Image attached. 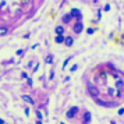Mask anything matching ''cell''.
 Instances as JSON below:
<instances>
[{
  "instance_id": "6da1fadb",
  "label": "cell",
  "mask_w": 124,
  "mask_h": 124,
  "mask_svg": "<svg viewBox=\"0 0 124 124\" xmlns=\"http://www.w3.org/2000/svg\"><path fill=\"white\" fill-rule=\"evenodd\" d=\"M81 31H82V23H81V21H78V23H75V25H74V32L79 34Z\"/></svg>"
},
{
  "instance_id": "7a4b0ae2",
  "label": "cell",
  "mask_w": 124,
  "mask_h": 124,
  "mask_svg": "<svg viewBox=\"0 0 124 124\" xmlns=\"http://www.w3.org/2000/svg\"><path fill=\"white\" fill-rule=\"evenodd\" d=\"M77 112H78V107H71V109L67 112V117H68V118L74 117V114H75Z\"/></svg>"
},
{
  "instance_id": "3957f363",
  "label": "cell",
  "mask_w": 124,
  "mask_h": 124,
  "mask_svg": "<svg viewBox=\"0 0 124 124\" xmlns=\"http://www.w3.org/2000/svg\"><path fill=\"white\" fill-rule=\"evenodd\" d=\"M89 93H91L92 96H98V93H99V92H98V89H96L95 86L89 85Z\"/></svg>"
},
{
  "instance_id": "277c9868",
  "label": "cell",
  "mask_w": 124,
  "mask_h": 124,
  "mask_svg": "<svg viewBox=\"0 0 124 124\" xmlns=\"http://www.w3.org/2000/svg\"><path fill=\"white\" fill-rule=\"evenodd\" d=\"M70 16H71V17H77V18H81V13H79L78 10H77V8H74L73 11L70 13Z\"/></svg>"
},
{
  "instance_id": "5b68a950",
  "label": "cell",
  "mask_w": 124,
  "mask_h": 124,
  "mask_svg": "<svg viewBox=\"0 0 124 124\" xmlns=\"http://www.w3.org/2000/svg\"><path fill=\"white\" fill-rule=\"evenodd\" d=\"M23 99H24L25 102H28V103H31V105H34V99H32L31 96H28V95H24V96H23Z\"/></svg>"
},
{
  "instance_id": "8992f818",
  "label": "cell",
  "mask_w": 124,
  "mask_h": 124,
  "mask_svg": "<svg viewBox=\"0 0 124 124\" xmlns=\"http://www.w3.org/2000/svg\"><path fill=\"white\" fill-rule=\"evenodd\" d=\"M64 42H66V45H67V46H71L74 40H73V38H70V36H68V38H66V39H64Z\"/></svg>"
},
{
  "instance_id": "52a82bcc",
  "label": "cell",
  "mask_w": 124,
  "mask_h": 124,
  "mask_svg": "<svg viewBox=\"0 0 124 124\" xmlns=\"http://www.w3.org/2000/svg\"><path fill=\"white\" fill-rule=\"evenodd\" d=\"M63 32H64V28H63V27H56V34L57 35H63Z\"/></svg>"
},
{
  "instance_id": "ba28073f",
  "label": "cell",
  "mask_w": 124,
  "mask_h": 124,
  "mask_svg": "<svg viewBox=\"0 0 124 124\" xmlns=\"http://www.w3.org/2000/svg\"><path fill=\"white\" fill-rule=\"evenodd\" d=\"M7 32H8V29L7 28H0V36H4Z\"/></svg>"
},
{
  "instance_id": "9c48e42d",
  "label": "cell",
  "mask_w": 124,
  "mask_h": 124,
  "mask_svg": "<svg viewBox=\"0 0 124 124\" xmlns=\"http://www.w3.org/2000/svg\"><path fill=\"white\" fill-rule=\"evenodd\" d=\"M84 118H85V123H88V121L91 120V113L86 112V113H85V116H84Z\"/></svg>"
},
{
  "instance_id": "30bf717a",
  "label": "cell",
  "mask_w": 124,
  "mask_h": 124,
  "mask_svg": "<svg viewBox=\"0 0 124 124\" xmlns=\"http://www.w3.org/2000/svg\"><path fill=\"white\" fill-rule=\"evenodd\" d=\"M63 40H64V38H63L62 35H57V38H56V43H62Z\"/></svg>"
},
{
  "instance_id": "8fae6325",
  "label": "cell",
  "mask_w": 124,
  "mask_h": 124,
  "mask_svg": "<svg viewBox=\"0 0 124 124\" xmlns=\"http://www.w3.org/2000/svg\"><path fill=\"white\" fill-rule=\"evenodd\" d=\"M70 18H71L70 14H68V16H64V17H63V21H64V23H68V21H70Z\"/></svg>"
},
{
  "instance_id": "7c38bea8",
  "label": "cell",
  "mask_w": 124,
  "mask_h": 124,
  "mask_svg": "<svg viewBox=\"0 0 124 124\" xmlns=\"http://www.w3.org/2000/svg\"><path fill=\"white\" fill-rule=\"evenodd\" d=\"M52 60H53V57H52V56H47V57H46V63H52Z\"/></svg>"
},
{
  "instance_id": "4fadbf2b",
  "label": "cell",
  "mask_w": 124,
  "mask_h": 124,
  "mask_svg": "<svg viewBox=\"0 0 124 124\" xmlns=\"http://www.w3.org/2000/svg\"><path fill=\"white\" fill-rule=\"evenodd\" d=\"M0 124H4V120H1V118H0Z\"/></svg>"
}]
</instances>
